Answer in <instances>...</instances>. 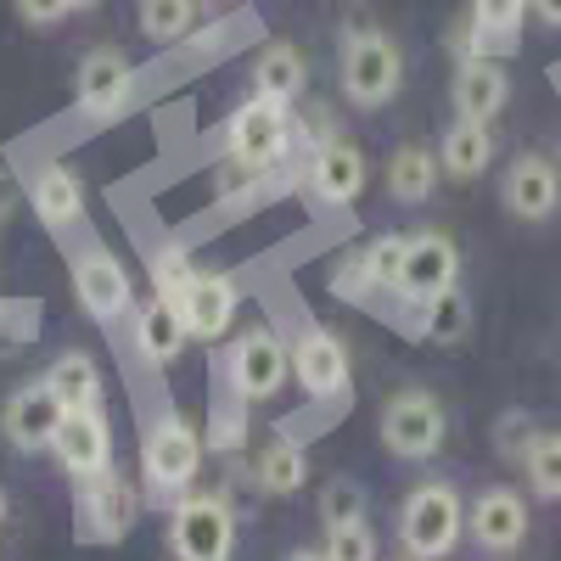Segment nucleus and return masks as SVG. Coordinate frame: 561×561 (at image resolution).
Returning <instances> with one entry per match:
<instances>
[{
  "instance_id": "nucleus-1",
  "label": "nucleus",
  "mask_w": 561,
  "mask_h": 561,
  "mask_svg": "<svg viewBox=\"0 0 561 561\" xmlns=\"http://www.w3.org/2000/svg\"><path fill=\"white\" fill-rule=\"evenodd\" d=\"M466 534V505L449 483H415L399 505V539L415 561H444L455 556Z\"/></svg>"
},
{
  "instance_id": "nucleus-2",
  "label": "nucleus",
  "mask_w": 561,
  "mask_h": 561,
  "mask_svg": "<svg viewBox=\"0 0 561 561\" xmlns=\"http://www.w3.org/2000/svg\"><path fill=\"white\" fill-rule=\"evenodd\" d=\"M404 84V57L382 28L343 34V96L354 107H388Z\"/></svg>"
},
{
  "instance_id": "nucleus-3",
  "label": "nucleus",
  "mask_w": 561,
  "mask_h": 561,
  "mask_svg": "<svg viewBox=\"0 0 561 561\" xmlns=\"http://www.w3.org/2000/svg\"><path fill=\"white\" fill-rule=\"evenodd\" d=\"M287 147H293V118H287V107H280V102L253 96V102H242L237 113H230V124H225V152H230V163H237L242 174L275 169L280 158H287Z\"/></svg>"
},
{
  "instance_id": "nucleus-4",
  "label": "nucleus",
  "mask_w": 561,
  "mask_h": 561,
  "mask_svg": "<svg viewBox=\"0 0 561 561\" xmlns=\"http://www.w3.org/2000/svg\"><path fill=\"white\" fill-rule=\"evenodd\" d=\"M174 561H230L237 550V517L219 494H185L169 523Z\"/></svg>"
},
{
  "instance_id": "nucleus-5",
  "label": "nucleus",
  "mask_w": 561,
  "mask_h": 561,
  "mask_svg": "<svg viewBox=\"0 0 561 561\" xmlns=\"http://www.w3.org/2000/svg\"><path fill=\"white\" fill-rule=\"evenodd\" d=\"M382 444L399 460H433L444 449V404L427 388H399L382 404Z\"/></svg>"
},
{
  "instance_id": "nucleus-6",
  "label": "nucleus",
  "mask_w": 561,
  "mask_h": 561,
  "mask_svg": "<svg viewBox=\"0 0 561 561\" xmlns=\"http://www.w3.org/2000/svg\"><path fill=\"white\" fill-rule=\"evenodd\" d=\"M455 275H460V248L444 237V230H421V237L404 242V264H399L393 293L415 309H427L444 293H455Z\"/></svg>"
},
{
  "instance_id": "nucleus-7",
  "label": "nucleus",
  "mask_w": 561,
  "mask_h": 561,
  "mask_svg": "<svg viewBox=\"0 0 561 561\" xmlns=\"http://www.w3.org/2000/svg\"><path fill=\"white\" fill-rule=\"evenodd\" d=\"M140 472L158 494H180L192 489V478L203 472V433L185 415H169L147 433V449H140Z\"/></svg>"
},
{
  "instance_id": "nucleus-8",
  "label": "nucleus",
  "mask_w": 561,
  "mask_h": 561,
  "mask_svg": "<svg viewBox=\"0 0 561 561\" xmlns=\"http://www.w3.org/2000/svg\"><path fill=\"white\" fill-rule=\"evenodd\" d=\"M225 370H230V388H237V399L259 404V399H275L280 382L293 377V354L280 348V337L270 332V325H248V332L230 343Z\"/></svg>"
},
{
  "instance_id": "nucleus-9",
  "label": "nucleus",
  "mask_w": 561,
  "mask_h": 561,
  "mask_svg": "<svg viewBox=\"0 0 561 561\" xmlns=\"http://www.w3.org/2000/svg\"><path fill=\"white\" fill-rule=\"evenodd\" d=\"M51 455L68 478L90 483V478H102L107 472V460H113V433H107V415L102 410H68L62 415V427L51 438Z\"/></svg>"
},
{
  "instance_id": "nucleus-10",
  "label": "nucleus",
  "mask_w": 561,
  "mask_h": 561,
  "mask_svg": "<svg viewBox=\"0 0 561 561\" xmlns=\"http://www.w3.org/2000/svg\"><path fill=\"white\" fill-rule=\"evenodd\" d=\"M293 377L309 399H343L348 393V348L337 332L325 325H309V332L293 343Z\"/></svg>"
},
{
  "instance_id": "nucleus-11",
  "label": "nucleus",
  "mask_w": 561,
  "mask_h": 561,
  "mask_svg": "<svg viewBox=\"0 0 561 561\" xmlns=\"http://www.w3.org/2000/svg\"><path fill=\"white\" fill-rule=\"evenodd\" d=\"M62 404H57V393L45 388V382H34V388H18L12 399H7V415H0V433H7V444L12 449H51V438H57V427H62Z\"/></svg>"
},
{
  "instance_id": "nucleus-12",
  "label": "nucleus",
  "mask_w": 561,
  "mask_h": 561,
  "mask_svg": "<svg viewBox=\"0 0 561 561\" xmlns=\"http://www.w3.org/2000/svg\"><path fill=\"white\" fill-rule=\"evenodd\" d=\"M500 197H505V208L517 214V219L539 225V219H550L556 203H561V169H556L550 158H539V152H523L517 163L505 169Z\"/></svg>"
},
{
  "instance_id": "nucleus-13",
  "label": "nucleus",
  "mask_w": 561,
  "mask_h": 561,
  "mask_svg": "<svg viewBox=\"0 0 561 561\" xmlns=\"http://www.w3.org/2000/svg\"><path fill=\"white\" fill-rule=\"evenodd\" d=\"M466 528H472V539L494 556L517 550L528 539V500L517 489H483L472 500V517H466Z\"/></svg>"
},
{
  "instance_id": "nucleus-14",
  "label": "nucleus",
  "mask_w": 561,
  "mask_h": 561,
  "mask_svg": "<svg viewBox=\"0 0 561 561\" xmlns=\"http://www.w3.org/2000/svg\"><path fill=\"white\" fill-rule=\"evenodd\" d=\"M180 320H185V332L203 337V343L225 337L230 320H237V280L219 275V270H197L192 293H185V304H180Z\"/></svg>"
},
{
  "instance_id": "nucleus-15",
  "label": "nucleus",
  "mask_w": 561,
  "mask_h": 561,
  "mask_svg": "<svg viewBox=\"0 0 561 561\" xmlns=\"http://www.w3.org/2000/svg\"><path fill=\"white\" fill-rule=\"evenodd\" d=\"M73 293H79L90 320H118L129 309V275H124V264L113 253L96 248V253H84L73 264Z\"/></svg>"
},
{
  "instance_id": "nucleus-16",
  "label": "nucleus",
  "mask_w": 561,
  "mask_h": 561,
  "mask_svg": "<svg viewBox=\"0 0 561 561\" xmlns=\"http://www.w3.org/2000/svg\"><path fill=\"white\" fill-rule=\"evenodd\" d=\"M129 57L124 51H113V45H102V51H90L84 62H79V73H73V96H79V107L84 113H113L124 96H129Z\"/></svg>"
},
{
  "instance_id": "nucleus-17",
  "label": "nucleus",
  "mask_w": 561,
  "mask_h": 561,
  "mask_svg": "<svg viewBox=\"0 0 561 561\" xmlns=\"http://www.w3.org/2000/svg\"><path fill=\"white\" fill-rule=\"evenodd\" d=\"M365 174L370 169H365V152L354 147V140H325V147L314 152V169H309L320 203H332V208H348L365 192Z\"/></svg>"
},
{
  "instance_id": "nucleus-18",
  "label": "nucleus",
  "mask_w": 561,
  "mask_h": 561,
  "mask_svg": "<svg viewBox=\"0 0 561 561\" xmlns=\"http://www.w3.org/2000/svg\"><path fill=\"white\" fill-rule=\"evenodd\" d=\"M505 96H511V79H505L500 62H489V57H466L460 62V73H455V107H460V118L494 124Z\"/></svg>"
},
{
  "instance_id": "nucleus-19",
  "label": "nucleus",
  "mask_w": 561,
  "mask_h": 561,
  "mask_svg": "<svg viewBox=\"0 0 561 561\" xmlns=\"http://www.w3.org/2000/svg\"><path fill=\"white\" fill-rule=\"evenodd\" d=\"M28 203H34V214L51 225V230H68L84 214V185H79V174L68 163H45L28 180Z\"/></svg>"
},
{
  "instance_id": "nucleus-20",
  "label": "nucleus",
  "mask_w": 561,
  "mask_h": 561,
  "mask_svg": "<svg viewBox=\"0 0 561 561\" xmlns=\"http://www.w3.org/2000/svg\"><path fill=\"white\" fill-rule=\"evenodd\" d=\"M304 84H309V62H304L298 45H287V39L264 45L259 62H253V96L287 107V102H298V96H304Z\"/></svg>"
},
{
  "instance_id": "nucleus-21",
  "label": "nucleus",
  "mask_w": 561,
  "mask_h": 561,
  "mask_svg": "<svg viewBox=\"0 0 561 561\" xmlns=\"http://www.w3.org/2000/svg\"><path fill=\"white\" fill-rule=\"evenodd\" d=\"M84 511H90V534L96 539H124L129 523H135V494H129L124 478L102 472V478L84 483Z\"/></svg>"
},
{
  "instance_id": "nucleus-22",
  "label": "nucleus",
  "mask_w": 561,
  "mask_h": 561,
  "mask_svg": "<svg viewBox=\"0 0 561 561\" xmlns=\"http://www.w3.org/2000/svg\"><path fill=\"white\" fill-rule=\"evenodd\" d=\"M185 320H180V309L174 304H163V298H152L147 309L135 314V343H140V354H147L152 365H174L180 359V348H185Z\"/></svg>"
},
{
  "instance_id": "nucleus-23",
  "label": "nucleus",
  "mask_w": 561,
  "mask_h": 561,
  "mask_svg": "<svg viewBox=\"0 0 561 561\" xmlns=\"http://www.w3.org/2000/svg\"><path fill=\"white\" fill-rule=\"evenodd\" d=\"M489 163H494V129H489V124H472V118H460V124L444 135L438 169L455 174V180H478Z\"/></svg>"
},
{
  "instance_id": "nucleus-24",
  "label": "nucleus",
  "mask_w": 561,
  "mask_h": 561,
  "mask_svg": "<svg viewBox=\"0 0 561 561\" xmlns=\"http://www.w3.org/2000/svg\"><path fill=\"white\" fill-rule=\"evenodd\" d=\"M45 388L57 393L62 410H102V370L90 354H62L45 370Z\"/></svg>"
},
{
  "instance_id": "nucleus-25",
  "label": "nucleus",
  "mask_w": 561,
  "mask_h": 561,
  "mask_svg": "<svg viewBox=\"0 0 561 561\" xmlns=\"http://www.w3.org/2000/svg\"><path fill=\"white\" fill-rule=\"evenodd\" d=\"M528 18V0H472V34H478V51H511L523 34Z\"/></svg>"
},
{
  "instance_id": "nucleus-26",
  "label": "nucleus",
  "mask_w": 561,
  "mask_h": 561,
  "mask_svg": "<svg viewBox=\"0 0 561 561\" xmlns=\"http://www.w3.org/2000/svg\"><path fill=\"white\" fill-rule=\"evenodd\" d=\"M253 478H259L264 494H298L304 478H309V455H304L293 438H275V444H264V455L253 460Z\"/></svg>"
},
{
  "instance_id": "nucleus-27",
  "label": "nucleus",
  "mask_w": 561,
  "mask_h": 561,
  "mask_svg": "<svg viewBox=\"0 0 561 561\" xmlns=\"http://www.w3.org/2000/svg\"><path fill=\"white\" fill-rule=\"evenodd\" d=\"M433 185H438V152H427V147H399V152H393V163H388V192H393L399 203H427Z\"/></svg>"
},
{
  "instance_id": "nucleus-28",
  "label": "nucleus",
  "mask_w": 561,
  "mask_h": 561,
  "mask_svg": "<svg viewBox=\"0 0 561 561\" xmlns=\"http://www.w3.org/2000/svg\"><path fill=\"white\" fill-rule=\"evenodd\" d=\"M197 28V0H140V34L152 45H174Z\"/></svg>"
},
{
  "instance_id": "nucleus-29",
  "label": "nucleus",
  "mask_w": 561,
  "mask_h": 561,
  "mask_svg": "<svg viewBox=\"0 0 561 561\" xmlns=\"http://www.w3.org/2000/svg\"><path fill=\"white\" fill-rule=\"evenodd\" d=\"M523 472L539 500H561V433H534L523 449Z\"/></svg>"
},
{
  "instance_id": "nucleus-30",
  "label": "nucleus",
  "mask_w": 561,
  "mask_h": 561,
  "mask_svg": "<svg viewBox=\"0 0 561 561\" xmlns=\"http://www.w3.org/2000/svg\"><path fill=\"white\" fill-rule=\"evenodd\" d=\"M320 523L325 528H348V523H365V494L354 478H332L320 489Z\"/></svg>"
},
{
  "instance_id": "nucleus-31",
  "label": "nucleus",
  "mask_w": 561,
  "mask_h": 561,
  "mask_svg": "<svg viewBox=\"0 0 561 561\" xmlns=\"http://www.w3.org/2000/svg\"><path fill=\"white\" fill-rule=\"evenodd\" d=\"M152 280H158V298L180 309L185 293H192V280H197V270H192V259H185L180 248H163V253L152 259Z\"/></svg>"
},
{
  "instance_id": "nucleus-32",
  "label": "nucleus",
  "mask_w": 561,
  "mask_h": 561,
  "mask_svg": "<svg viewBox=\"0 0 561 561\" xmlns=\"http://www.w3.org/2000/svg\"><path fill=\"white\" fill-rule=\"evenodd\" d=\"M325 561H377V534L370 523H348V528H325Z\"/></svg>"
},
{
  "instance_id": "nucleus-33",
  "label": "nucleus",
  "mask_w": 561,
  "mask_h": 561,
  "mask_svg": "<svg viewBox=\"0 0 561 561\" xmlns=\"http://www.w3.org/2000/svg\"><path fill=\"white\" fill-rule=\"evenodd\" d=\"M466 298L460 293H444L438 304H427V337H438V343H460L466 337Z\"/></svg>"
},
{
  "instance_id": "nucleus-34",
  "label": "nucleus",
  "mask_w": 561,
  "mask_h": 561,
  "mask_svg": "<svg viewBox=\"0 0 561 561\" xmlns=\"http://www.w3.org/2000/svg\"><path fill=\"white\" fill-rule=\"evenodd\" d=\"M365 275H370V287H388L393 293V280H399V264H404V242L399 237H382V242H370L365 253Z\"/></svg>"
},
{
  "instance_id": "nucleus-35",
  "label": "nucleus",
  "mask_w": 561,
  "mask_h": 561,
  "mask_svg": "<svg viewBox=\"0 0 561 561\" xmlns=\"http://www.w3.org/2000/svg\"><path fill=\"white\" fill-rule=\"evenodd\" d=\"M12 7H18V18L34 23V28H51V23H62V18L73 12L68 0H12Z\"/></svg>"
},
{
  "instance_id": "nucleus-36",
  "label": "nucleus",
  "mask_w": 561,
  "mask_h": 561,
  "mask_svg": "<svg viewBox=\"0 0 561 561\" xmlns=\"http://www.w3.org/2000/svg\"><path fill=\"white\" fill-rule=\"evenodd\" d=\"M528 7H534V18L545 28H561V0H528Z\"/></svg>"
},
{
  "instance_id": "nucleus-37",
  "label": "nucleus",
  "mask_w": 561,
  "mask_h": 561,
  "mask_svg": "<svg viewBox=\"0 0 561 561\" xmlns=\"http://www.w3.org/2000/svg\"><path fill=\"white\" fill-rule=\"evenodd\" d=\"M287 561H325V556H320V550H293Z\"/></svg>"
},
{
  "instance_id": "nucleus-38",
  "label": "nucleus",
  "mask_w": 561,
  "mask_h": 561,
  "mask_svg": "<svg viewBox=\"0 0 561 561\" xmlns=\"http://www.w3.org/2000/svg\"><path fill=\"white\" fill-rule=\"evenodd\" d=\"M68 7H73V12H90V7H102V0H68Z\"/></svg>"
},
{
  "instance_id": "nucleus-39",
  "label": "nucleus",
  "mask_w": 561,
  "mask_h": 561,
  "mask_svg": "<svg viewBox=\"0 0 561 561\" xmlns=\"http://www.w3.org/2000/svg\"><path fill=\"white\" fill-rule=\"evenodd\" d=\"M0 523H7V489H0Z\"/></svg>"
},
{
  "instance_id": "nucleus-40",
  "label": "nucleus",
  "mask_w": 561,
  "mask_h": 561,
  "mask_svg": "<svg viewBox=\"0 0 561 561\" xmlns=\"http://www.w3.org/2000/svg\"><path fill=\"white\" fill-rule=\"evenodd\" d=\"M399 561H415V556H399Z\"/></svg>"
}]
</instances>
